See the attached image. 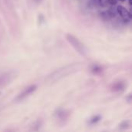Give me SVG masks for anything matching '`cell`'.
Returning a JSON list of instances; mask_svg holds the SVG:
<instances>
[{
    "instance_id": "1",
    "label": "cell",
    "mask_w": 132,
    "mask_h": 132,
    "mask_svg": "<svg viewBox=\"0 0 132 132\" xmlns=\"http://www.w3.org/2000/svg\"><path fill=\"white\" fill-rule=\"evenodd\" d=\"M67 39L78 53H80L82 55L86 54L87 50H86L85 46L77 37H75L74 36H73L71 34H67Z\"/></svg>"
},
{
    "instance_id": "2",
    "label": "cell",
    "mask_w": 132,
    "mask_h": 132,
    "mask_svg": "<svg viewBox=\"0 0 132 132\" xmlns=\"http://www.w3.org/2000/svg\"><path fill=\"white\" fill-rule=\"evenodd\" d=\"M117 12L121 15V17L123 19L124 21L125 22H130L131 19V12L126 9L124 6L122 5H118L117 7Z\"/></svg>"
},
{
    "instance_id": "3",
    "label": "cell",
    "mask_w": 132,
    "mask_h": 132,
    "mask_svg": "<svg viewBox=\"0 0 132 132\" xmlns=\"http://www.w3.org/2000/svg\"><path fill=\"white\" fill-rule=\"evenodd\" d=\"M36 90V85H31L29 87H28L27 88H26L20 94H19V96L17 97V100L18 101H22L24 98H26V97L29 96L32 93H33L35 90Z\"/></svg>"
},
{
    "instance_id": "4",
    "label": "cell",
    "mask_w": 132,
    "mask_h": 132,
    "mask_svg": "<svg viewBox=\"0 0 132 132\" xmlns=\"http://www.w3.org/2000/svg\"><path fill=\"white\" fill-rule=\"evenodd\" d=\"M99 3L101 6L105 7L108 4V0H99Z\"/></svg>"
},
{
    "instance_id": "5",
    "label": "cell",
    "mask_w": 132,
    "mask_h": 132,
    "mask_svg": "<svg viewBox=\"0 0 132 132\" xmlns=\"http://www.w3.org/2000/svg\"><path fill=\"white\" fill-rule=\"evenodd\" d=\"M118 0H108V3H110L111 5H115L118 2Z\"/></svg>"
},
{
    "instance_id": "6",
    "label": "cell",
    "mask_w": 132,
    "mask_h": 132,
    "mask_svg": "<svg viewBox=\"0 0 132 132\" xmlns=\"http://www.w3.org/2000/svg\"><path fill=\"white\" fill-rule=\"evenodd\" d=\"M119 1H121V2H125V1H126V0H119Z\"/></svg>"
}]
</instances>
